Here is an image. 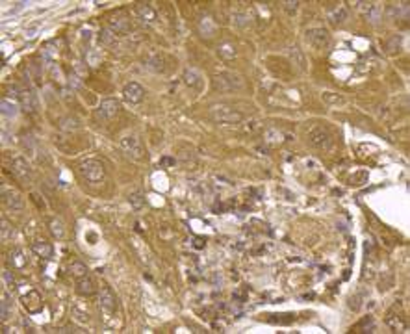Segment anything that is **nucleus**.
I'll use <instances>...</instances> for the list:
<instances>
[{
	"mask_svg": "<svg viewBox=\"0 0 410 334\" xmlns=\"http://www.w3.org/2000/svg\"><path fill=\"white\" fill-rule=\"evenodd\" d=\"M358 8L362 10V13L368 17V21H371L373 24H377L380 21V8L373 2H358Z\"/></svg>",
	"mask_w": 410,
	"mask_h": 334,
	"instance_id": "13",
	"label": "nucleus"
},
{
	"mask_svg": "<svg viewBox=\"0 0 410 334\" xmlns=\"http://www.w3.org/2000/svg\"><path fill=\"white\" fill-rule=\"evenodd\" d=\"M123 97H125L126 102H130V104H137V102H141L143 100V97H145V89L139 85L137 82H130L125 85V89H123Z\"/></svg>",
	"mask_w": 410,
	"mask_h": 334,
	"instance_id": "11",
	"label": "nucleus"
},
{
	"mask_svg": "<svg viewBox=\"0 0 410 334\" xmlns=\"http://www.w3.org/2000/svg\"><path fill=\"white\" fill-rule=\"evenodd\" d=\"M17 97H19V104H21V108L24 112H28V114H35L37 112L39 102H37V97H35V93L32 89H21L17 93Z\"/></svg>",
	"mask_w": 410,
	"mask_h": 334,
	"instance_id": "8",
	"label": "nucleus"
},
{
	"mask_svg": "<svg viewBox=\"0 0 410 334\" xmlns=\"http://www.w3.org/2000/svg\"><path fill=\"white\" fill-rule=\"evenodd\" d=\"M22 299H24V306L28 308V312L30 314H35V312H39V310H41V306H43L41 297H39V293L37 292H33V290H32L30 295H24Z\"/></svg>",
	"mask_w": 410,
	"mask_h": 334,
	"instance_id": "15",
	"label": "nucleus"
},
{
	"mask_svg": "<svg viewBox=\"0 0 410 334\" xmlns=\"http://www.w3.org/2000/svg\"><path fill=\"white\" fill-rule=\"evenodd\" d=\"M145 65L156 73H162L164 71V58L160 54H150L148 58H145Z\"/></svg>",
	"mask_w": 410,
	"mask_h": 334,
	"instance_id": "23",
	"label": "nucleus"
},
{
	"mask_svg": "<svg viewBox=\"0 0 410 334\" xmlns=\"http://www.w3.org/2000/svg\"><path fill=\"white\" fill-rule=\"evenodd\" d=\"M345 19H347V10L344 6H336V8H332V10L328 11V21L332 22V24H342V22H345Z\"/></svg>",
	"mask_w": 410,
	"mask_h": 334,
	"instance_id": "22",
	"label": "nucleus"
},
{
	"mask_svg": "<svg viewBox=\"0 0 410 334\" xmlns=\"http://www.w3.org/2000/svg\"><path fill=\"white\" fill-rule=\"evenodd\" d=\"M69 271H71V275L76 277V279H82V277L87 275V267H85L82 262H73V264L69 266Z\"/></svg>",
	"mask_w": 410,
	"mask_h": 334,
	"instance_id": "29",
	"label": "nucleus"
},
{
	"mask_svg": "<svg viewBox=\"0 0 410 334\" xmlns=\"http://www.w3.org/2000/svg\"><path fill=\"white\" fill-rule=\"evenodd\" d=\"M240 85H242L240 76H236V74H232V73L219 74V76L213 78V87H215L217 91H221V93L232 91V89H236V87H240Z\"/></svg>",
	"mask_w": 410,
	"mask_h": 334,
	"instance_id": "5",
	"label": "nucleus"
},
{
	"mask_svg": "<svg viewBox=\"0 0 410 334\" xmlns=\"http://www.w3.org/2000/svg\"><path fill=\"white\" fill-rule=\"evenodd\" d=\"M78 171L91 184H97V182H100L104 178V166L98 160H85V162H82L78 166Z\"/></svg>",
	"mask_w": 410,
	"mask_h": 334,
	"instance_id": "2",
	"label": "nucleus"
},
{
	"mask_svg": "<svg viewBox=\"0 0 410 334\" xmlns=\"http://www.w3.org/2000/svg\"><path fill=\"white\" fill-rule=\"evenodd\" d=\"M121 150L125 152L126 158L130 160H141L143 158V147L139 137L136 136H126L121 139Z\"/></svg>",
	"mask_w": 410,
	"mask_h": 334,
	"instance_id": "4",
	"label": "nucleus"
},
{
	"mask_svg": "<svg viewBox=\"0 0 410 334\" xmlns=\"http://www.w3.org/2000/svg\"><path fill=\"white\" fill-rule=\"evenodd\" d=\"M184 80H186V84H188V85L195 87V89H199L200 84H202V80H200V74L197 73L195 69H188V71H186V74H184Z\"/></svg>",
	"mask_w": 410,
	"mask_h": 334,
	"instance_id": "24",
	"label": "nucleus"
},
{
	"mask_svg": "<svg viewBox=\"0 0 410 334\" xmlns=\"http://www.w3.org/2000/svg\"><path fill=\"white\" fill-rule=\"evenodd\" d=\"M76 292L80 293V295H93L95 293L93 281H91L87 275L82 277V279H78V281H76Z\"/></svg>",
	"mask_w": 410,
	"mask_h": 334,
	"instance_id": "18",
	"label": "nucleus"
},
{
	"mask_svg": "<svg viewBox=\"0 0 410 334\" xmlns=\"http://www.w3.org/2000/svg\"><path fill=\"white\" fill-rule=\"evenodd\" d=\"M49 229H50L54 238H58V240H62L63 236H65V229H63V223L60 219H50Z\"/></svg>",
	"mask_w": 410,
	"mask_h": 334,
	"instance_id": "25",
	"label": "nucleus"
},
{
	"mask_svg": "<svg viewBox=\"0 0 410 334\" xmlns=\"http://www.w3.org/2000/svg\"><path fill=\"white\" fill-rule=\"evenodd\" d=\"M2 199H4V204L11 210H22L24 208V200H22L21 193L15 191V189H4L2 191Z\"/></svg>",
	"mask_w": 410,
	"mask_h": 334,
	"instance_id": "12",
	"label": "nucleus"
},
{
	"mask_svg": "<svg viewBox=\"0 0 410 334\" xmlns=\"http://www.w3.org/2000/svg\"><path fill=\"white\" fill-rule=\"evenodd\" d=\"M284 8H286V11H288V13H292V15H294L295 11H297V8H299V2H297V0H290V2H284Z\"/></svg>",
	"mask_w": 410,
	"mask_h": 334,
	"instance_id": "33",
	"label": "nucleus"
},
{
	"mask_svg": "<svg viewBox=\"0 0 410 334\" xmlns=\"http://www.w3.org/2000/svg\"><path fill=\"white\" fill-rule=\"evenodd\" d=\"M32 250H33L37 256H41V258H50L54 249H52V245L47 243V241H33V243H32Z\"/></svg>",
	"mask_w": 410,
	"mask_h": 334,
	"instance_id": "19",
	"label": "nucleus"
},
{
	"mask_svg": "<svg viewBox=\"0 0 410 334\" xmlns=\"http://www.w3.org/2000/svg\"><path fill=\"white\" fill-rule=\"evenodd\" d=\"M115 33L114 32H110V30H102L100 32V41L104 43V45H114L115 43Z\"/></svg>",
	"mask_w": 410,
	"mask_h": 334,
	"instance_id": "32",
	"label": "nucleus"
},
{
	"mask_svg": "<svg viewBox=\"0 0 410 334\" xmlns=\"http://www.w3.org/2000/svg\"><path fill=\"white\" fill-rule=\"evenodd\" d=\"M0 230H2V241H10L11 238L15 236V229L11 227L8 219H2V227H0Z\"/></svg>",
	"mask_w": 410,
	"mask_h": 334,
	"instance_id": "30",
	"label": "nucleus"
},
{
	"mask_svg": "<svg viewBox=\"0 0 410 334\" xmlns=\"http://www.w3.org/2000/svg\"><path fill=\"white\" fill-rule=\"evenodd\" d=\"M308 139H310V143H312L315 149H321V150H328V149H332V136H330V132H328V130L321 128V126L312 128V130H310V134H308Z\"/></svg>",
	"mask_w": 410,
	"mask_h": 334,
	"instance_id": "3",
	"label": "nucleus"
},
{
	"mask_svg": "<svg viewBox=\"0 0 410 334\" xmlns=\"http://www.w3.org/2000/svg\"><path fill=\"white\" fill-rule=\"evenodd\" d=\"M288 54H290V58H292L301 69H305L306 60H305V56H303V52L299 50V47H290V49H288Z\"/></svg>",
	"mask_w": 410,
	"mask_h": 334,
	"instance_id": "27",
	"label": "nucleus"
},
{
	"mask_svg": "<svg viewBox=\"0 0 410 334\" xmlns=\"http://www.w3.org/2000/svg\"><path fill=\"white\" fill-rule=\"evenodd\" d=\"M117 308V297L115 293L112 292L108 286H102V290H100V310L106 314V316H112V314L115 312Z\"/></svg>",
	"mask_w": 410,
	"mask_h": 334,
	"instance_id": "9",
	"label": "nucleus"
},
{
	"mask_svg": "<svg viewBox=\"0 0 410 334\" xmlns=\"http://www.w3.org/2000/svg\"><path fill=\"white\" fill-rule=\"evenodd\" d=\"M128 200H130V204H132V206H134L136 210H141L143 206H145V197H143V193H139V191L132 193Z\"/></svg>",
	"mask_w": 410,
	"mask_h": 334,
	"instance_id": "31",
	"label": "nucleus"
},
{
	"mask_svg": "<svg viewBox=\"0 0 410 334\" xmlns=\"http://www.w3.org/2000/svg\"><path fill=\"white\" fill-rule=\"evenodd\" d=\"M19 108H21V104L17 100L10 99V97H4L2 102H0V112H2L4 117H11L13 119L15 115L19 114Z\"/></svg>",
	"mask_w": 410,
	"mask_h": 334,
	"instance_id": "14",
	"label": "nucleus"
},
{
	"mask_svg": "<svg viewBox=\"0 0 410 334\" xmlns=\"http://www.w3.org/2000/svg\"><path fill=\"white\" fill-rule=\"evenodd\" d=\"M119 112H121V104L117 102L115 99H104V100L100 102V106L97 108V117L102 119V121H110V119H114Z\"/></svg>",
	"mask_w": 410,
	"mask_h": 334,
	"instance_id": "6",
	"label": "nucleus"
},
{
	"mask_svg": "<svg viewBox=\"0 0 410 334\" xmlns=\"http://www.w3.org/2000/svg\"><path fill=\"white\" fill-rule=\"evenodd\" d=\"M219 54L225 60H234L236 58V47L232 43H223L219 47Z\"/></svg>",
	"mask_w": 410,
	"mask_h": 334,
	"instance_id": "28",
	"label": "nucleus"
},
{
	"mask_svg": "<svg viewBox=\"0 0 410 334\" xmlns=\"http://www.w3.org/2000/svg\"><path fill=\"white\" fill-rule=\"evenodd\" d=\"M306 41L315 49H325L328 45V32L325 28H312L306 32Z\"/></svg>",
	"mask_w": 410,
	"mask_h": 334,
	"instance_id": "10",
	"label": "nucleus"
},
{
	"mask_svg": "<svg viewBox=\"0 0 410 334\" xmlns=\"http://www.w3.org/2000/svg\"><path fill=\"white\" fill-rule=\"evenodd\" d=\"M110 28H112V32L115 35L117 33H126V32H130V22L125 17H112L110 19Z\"/></svg>",
	"mask_w": 410,
	"mask_h": 334,
	"instance_id": "17",
	"label": "nucleus"
},
{
	"mask_svg": "<svg viewBox=\"0 0 410 334\" xmlns=\"http://www.w3.org/2000/svg\"><path fill=\"white\" fill-rule=\"evenodd\" d=\"M13 316V301L10 299L8 293L2 295V304H0V317L2 321H8V317Z\"/></svg>",
	"mask_w": 410,
	"mask_h": 334,
	"instance_id": "21",
	"label": "nucleus"
},
{
	"mask_svg": "<svg viewBox=\"0 0 410 334\" xmlns=\"http://www.w3.org/2000/svg\"><path fill=\"white\" fill-rule=\"evenodd\" d=\"M11 171H13V175L19 178L21 182H24V184H30L32 182V169H30V164L24 160V158H15L13 162H11Z\"/></svg>",
	"mask_w": 410,
	"mask_h": 334,
	"instance_id": "7",
	"label": "nucleus"
},
{
	"mask_svg": "<svg viewBox=\"0 0 410 334\" xmlns=\"http://www.w3.org/2000/svg\"><path fill=\"white\" fill-rule=\"evenodd\" d=\"M386 323H388V327H392L395 333H399V331H405V329H407V323L401 319L399 316H394V314H390L388 319H386Z\"/></svg>",
	"mask_w": 410,
	"mask_h": 334,
	"instance_id": "26",
	"label": "nucleus"
},
{
	"mask_svg": "<svg viewBox=\"0 0 410 334\" xmlns=\"http://www.w3.org/2000/svg\"><path fill=\"white\" fill-rule=\"evenodd\" d=\"M26 264H28V258L24 256V252H22L21 249L13 250L10 254V266L13 269H24Z\"/></svg>",
	"mask_w": 410,
	"mask_h": 334,
	"instance_id": "20",
	"label": "nucleus"
},
{
	"mask_svg": "<svg viewBox=\"0 0 410 334\" xmlns=\"http://www.w3.org/2000/svg\"><path fill=\"white\" fill-rule=\"evenodd\" d=\"M4 282L10 284L11 288L15 286V281H13V277H11V271H4Z\"/></svg>",
	"mask_w": 410,
	"mask_h": 334,
	"instance_id": "34",
	"label": "nucleus"
},
{
	"mask_svg": "<svg viewBox=\"0 0 410 334\" xmlns=\"http://www.w3.org/2000/svg\"><path fill=\"white\" fill-rule=\"evenodd\" d=\"M136 13L139 15V19L143 22H154V19H156V11L152 10L148 4H145V2H139L137 4Z\"/></svg>",
	"mask_w": 410,
	"mask_h": 334,
	"instance_id": "16",
	"label": "nucleus"
},
{
	"mask_svg": "<svg viewBox=\"0 0 410 334\" xmlns=\"http://www.w3.org/2000/svg\"><path fill=\"white\" fill-rule=\"evenodd\" d=\"M160 164H162V166H167V167H171V166H175V164H177V162H175V160H173V158H167V156H164V158H162V160H160Z\"/></svg>",
	"mask_w": 410,
	"mask_h": 334,
	"instance_id": "35",
	"label": "nucleus"
},
{
	"mask_svg": "<svg viewBox=\"0 0 410 334\" xmlns=\"http://www.w3.org/2000/svg\"><path fill=\"white\" fill-rule=\"evenodd\" d=\"M210 117L215 123H225V125H232V123H242L243 115L234 110L230 106L225 104H215L210 108Z\"/></svg>",
	"mask_w": 410,
	"mask_h": 334,
	"instance_id": "1",
	"label": "nucleus"
}]
</instances>
